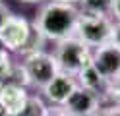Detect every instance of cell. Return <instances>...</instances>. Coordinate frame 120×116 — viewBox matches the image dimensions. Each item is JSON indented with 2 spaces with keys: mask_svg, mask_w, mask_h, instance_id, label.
<instances>
[{
  "mask_svg": "<svg viewBox=\"0 0 120 116\" xmlns=\"http://www.w3.org/2000/svg\"><path fill=\"white\" fill-rule=\"evenodd\" d=\"M12 66H14V62H12L10 52L6 50V49H2V50H0V81H2L4 77L10 74Z\"/></svg>",
  "mask_w": 120,
  "mask_h": 116,
  "instance_id": "5bb4252c",
  "label": "cell"
},
{
  "mask_svg": "<svg viewBox=\"0 0 120 116\" xmlns=\"http://www.w3.org/2000/svg\"><path fill=\"white\" fill-rule=\"evenodd\" d=\"M45 39L41 35V31L37 29L33 23H31V33H29V39H27V43L23 45V49L19 50V54H23V56H27V54H33V52H39L43 50V45H45Z\"/></svg>",
  "mask_w": 120,
  "mask_h": 116,
  "instance_id": "4fadbf2b",
  "label": "cell"
},
{
  "mask_svg": "<svg viewBox=\"0 0 120 116\" xmlns=\"http://www.w3.org/2000/svg\"><path fill=\"white\" fill-rule=\"evenodd\" d=\"M54 2H64V4H74V6H78L79 0H54Z\"/></svg>",
  "mask_w": 120,
  "mask_h": 116,
  "instance_id": "44dd1931",
  "label": "cell"
},
{
  "mask_svg": "<svg viewBox=\"0 0 120 116\" xmlns=\"http://www.w3.org/2000/svg\"><path fill=\"white\" fill-rule=\"evenodd\" d=\"M2 49H4V45H2V43H0V50H2Z\"/></svg>",
  "mask_w": 120,
  "mask_h": 116,
  "instance_id": "cb8c5ba5",
  "label": "cell"
},
{
  "mask_svg": "<svg viewBox=\"0 0 120 116\" xmlns=\"http://www.w3.org/2000/svg\"><path fill=\"white\" fill-rule=\"evenodd\" d=\"M112 21L109 15H93V14H81L76 25V35L83 45H87L89 49H97L110 43L112 39Z\"/></svg>",
  "mask_w": 120,
  "mask_h": 116,
  "instance_id": "3957f363",
  "label": "cell"
},
{
  "mask_svg": "<svg viewBox=\"0 0 120 116\" xmlns=\"http://www.w3.org/2000/svg\"><path fill=\"white\" fill-rule=\"evenodd\" d=\"M62 108L66 112H70L72 116H95L101 108L99 91H91V89H85V87L78 85Z\"/></svg>",
  "mask_w": 120,
  "mask_h": 116,
  "instance_id": "52a82bcc",
  "label": "cell"
},
{
  "mask_svg": "<svg viewBox=\"0 0 120 116\" xmlns=\"http://www.w3.org/2000/svg\"><path fill=\"white\" fill-rule=\"evenodd\" d=\"M29 33H31V23L23 15L12 14V18L0 29V43L4 45V49L8 52H19L27 43Z\"/></svg>",
  "mask_w": 120,
  "mask_h": 116,
  "instance_id": "8992f818",
  "label": "cell"
},
{
  "mask_svg": "<svg viewBox=\"0 0 120 116\" xmlns=\"http://www.w3.org/2000/svg\"><path fill=\"white\" fill-rule=\"evenodd\" d=\"M95 116H120V106L118 105H110V106L99 108V112Z\"/></svg>",
  "mask_w": 120,
  "mask_h": 116,
  "instance_id": "2e32d148",
  "label": "cell"
},
{
  "mask_svg": "<svg viewBox=\"0 0 120 116\" xmlns=\"http://www.w3.org/2000/svg\"><path fill=\"white\" fill-rule=\"evenodd\" d=\"M79 19V8L74 4H64V2H47L37 18L33 25L41 31V35L47 41H62L76 33V25Z\"/></svg>",
  "mask_w": 120,
  "mask_h": 116,
  "instance_id": "6da1fadb",
  "label": "cell"
},
{
  "mask_svg": "<svg viewBox=\"0 0 120 116\" xmlns=\"http://www.w3.org/2000/svg\"><path fill=\"white\" fill-rule=\"evenodd\" d=\"M10 18H12V10H10V8L6 6L4 2H2V0H0V29L4 27V23L8 21Z\"/></svg>",
  "mask_w": 120,
  "mask_h": 116,
  "instance_id": "e0dca14e",
  "label": "cell"
},
{
  "mask_svg": "<svg viewBox=\"0 0 120 116\" xmlns=\"http://www.w3.org/2000/svg\"><path fill=\"white\" fill-rule=\"evenodd\" d=\"M0 116H8V114H6V110H4L2 106H0Z\"/></svg>",
  "mask_w": 120,
  "mask_h": 116,
  "instance_id": "603a6c76",
  "label": "cell"
},
{
  "mask_svg": "<svg viewBox=\"0 0 120 116\" xmlns=\"http://www.w3.org/2000/svg\"><path fill=\"white\" fill-rule=\"evenodd\" d=\"M49 114V106L43 103V99L41 97H31L29 95L27 101H25V105L23 108L16 114V116H47Z\"/></svg>",
  "mask_w": 120,
  "mask_h": 116,
  "instance_id": "7c38bea8",
  "label": "cell"
},
{
  "mask_svg": "<svg viewBox=\"0 0 120 116\" xmlns=\"http://www.w3.org/2000/svg\"><path fill=\"white\" fill-rule=\"evenodd\" d=\"M47 116H72L70 112H66L62 106H58V108H52V110H49Z\"/></svg>",
  "mask_w": 120,
  "mask_h": 116,
  "instance_id": "ffe728a7",
  "label": "cell"
},
{
  "mask_svg": "<svg viewBox=\"0 0 120 116\" xmlns=\"http://www.w3.org/2000/svg\"><path fill=\"white\" fill-rule=\"evenodd\" d=\"M54 60L58 64L60 74L76 77L83 68L91 64V49L87 45H83L76 35H72L56 43Z\"/></svg>",
  "mask_w": 120,
  "mask_h": 116,
  "instance_id": "7a4b0ae2",
  "label": "cell"
},
{
  "mask_svg": "<svg viewBox=\"0 0 120 116\" xmlns=\"http://www.w3.org/2000/svg\"><path fill=\"white\" fill-rule=\"evenodd\" d=\"M91 66L97 70L105 85L120 75V46L107 43L91 50Z\"/></svg>",
  "mask_w": 120,
  "mask_h": 116,
  "instance_id": "5b68a950",
  "label": "cell"
},
{
  "mask_svg": "<svg viewBox=\"0 0 120 116\" xmlns=\"http://www.w3.org/2000/svg\"><path fill=\"white\" fill-rule=\"evenodd\" d=\"M19 2H23V4H37V2H43V0H19Z\"/></svg>",
  "mask_w": 120,
  "mask_h": 116,
  "instance_id": "7402d4cb",
  "label": "cell"
},
{
  "mask_svg": "<svg viewBox=\"0 0 120 116\" xmlns=\"http://www.w3.org/2000/svg\"><path fill=\"white\" fill-rule=\"evenodd\" d=\"M27 97L29 95L25 87H19V85H2L0 87V106L6 110L8 116H16L23 108Z\"/></svg>",
  "mask_w": 120,
  "mask_h": 116,
  "instance_id": "9c48e42d",
  "label": "cell"
},
{
  "mask_svg": "<svg viewBox=\"0 0 120 116\" xmlns=\"http://www.w3.org/2000/svg\"><path fill=\"white\" fill-rule=\"evenodd\" d=\"M78 87L76 79L72 75H66V74H58L54 75L52 79L43 87V93L47 95V99L54 105L64 106V103L68 101V97L74 93V89Z\"/></svg>",
  "mask_w": 120,
  "mask_h": 116,
  "instance_id": "ba28073f",
  "label": "cell"
},
{
  "mask_svg": "<svg viewBox=\"0 0 120 116\" xmlns=\"http://www.w3.org/2000/svg\"><path fill=\"white\" fill-rule=\"evenodd\" d=\"M107 97L112 101V105L120 106V75L116 79H112L110 83H107Z\"/></svg>",
  "mask_w": 120,
  "mask_h": 116,
  "instance_id": "9a60e30c",
  "label": "cell"
},
{
  "mask_svg": "<svg viewBox=\"0 0 120 116\" xmlns=\"http://www.w3.org/2000/svg\"><path fill=\"white\" fill-rule=\"evenodd\" d=\"M76 77L79 81V87H85V89H91V91H99L105 85V81L101 79V75L97 74V70L91 64H89L87 68H83Z\"/></svg>",
  "mask_w": 120,
  "mask_h": 116,
  "instance_id": "30bf717a",
  "label": "cell"
},
{
  "mask_svg": "<svg viewBox=\"0 0 120 116\" xmlns=\"http://www.w3.org/2000/svg\"><path fill=\"white\" fill-rule=\"evenodd\" d=\"M110 43L120 46V21H116L114 25H112V39H110Z\"/></svg>",
  "mask_w": 120,
  "mask_h": 116,
  "instance_id": "ac0fdd59",
  "label": "cell"
},
{
  "mask_svg": "<svg viewBox=\"0 0 120 116\" xmlns=\"http://www.w3.org/2000/svg\"><path fill=\"white\" fill-rule=\"evenodd\" d=\"M110 14L114 15V18H116V21H120V0H114V2H112Z\"/></svg>",
  "mask_w": 120,
  "mask_h": 116,
  "instance_id": "d6986e66",
  "label": "cell"
},
{
  "mask_svg": "<svg viewBox=\"0 0 120 116\" xmlns=\"http://www.w3.org/2000/svg\"><path fill=\"white\" fill-rule=\"evenodd\" d=\"M114 0H79V12L81 14H93V15H109Z\"/></svg>",
  "mask_w": 120,
  "mask_h": 116,
  "instance_id": "8fae6325",
  "label": "cell"
},
{
  "mask_svg": "<svg viewBox=\"0 0 120 116\" xmlns=\"http://www.w3.org/2000/svg\"><path fill=\"white\" fill-rule=\"evenodd\" d=\"M23 68H25V74L29 77V83L35 85V87H45L54 75L60 74L58 64L54 60V54H49L45 50L39 52H33V54H27L23 56Z\"/></svg>",
  "mask_w": 120,
  "mask_h": 116,
  "instance_id": "277c9868",
  "label": "cell"
}]
</instances>
